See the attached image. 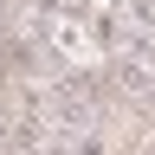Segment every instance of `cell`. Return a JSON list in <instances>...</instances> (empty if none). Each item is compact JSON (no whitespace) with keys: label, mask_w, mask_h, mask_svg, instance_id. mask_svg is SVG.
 <instances>
[{"label":"cell","mask_w":155,"mask_h":155,"mask_svg":"<svg viewBox=\"0 0 155 155\" xmlns=\"http://www.w3.org/2000/svg\"><path fill=\"white\" fill-rule=\"evenodd\" d=\"M149 155H155V149H149Z\"/></svg>","instance_id":"obj_1"}]
</instances>
